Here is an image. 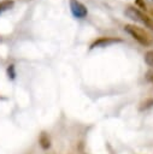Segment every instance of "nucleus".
I'll return each instance as SVG.
<instances>
[{
    "mask_svg": "<svg viewBox=\"0 0 153 154\" xmlns=\"http://www.w3.org/2000/svg\"><path fill=\"white\" fill-rule=\"evenodd\" d=\"M124 30H125L134 40H136L140 45L146 46V47L153 45V35H152L148 30H146V29H143V28H140V26H137V25H135V24H126V25L124 26Z\"/></svg>",
    "mask_w": 153,
    "mask_h": 154,
    "instance_id": "obj_1",
    "label": "nucleus"
},
{
    "mask_svg": "<svg viewBox=\"0 0 153 154\" xmlns=\"http://www.w3.org/2000/svg\"><path fill=\"white\" fill-rule=\"evenodd\" d=\"M124 13H125V16L129 17L130 19L143 24L146 28H148L149 30L153 31V18H151L149 16H147V14H146L143 11H141L140 8L129 5V6L125 7Z\"/></svg>",
    "mask_w": 153,
    "mask_h": 154,
    "instance_id": "obj_2",
    "label": "nucleus"
},
{
    "mask_svg": "<svg viewBox=\"0 0 153 154\" xmlns=\"http://www.w3.org/2000/svg\"><path fill=\"white\" fill-rule=\"evenodd\" d=\"M70 10H71V13L73 14V17L80 18V19L84 18L88 14L87 7L78 0H70Z\"/></svg>",
    "mask_w": 153,
    "mask_h": 154,
    "instance_id": "obj_3",
    "label": "nucleus"
},
{
    "mask_svg": "<svg viewBox=\"0 0 153 154\" xmlns=\"http://www.w3.org/2000/svg\"><path fill=\"white\" fill-rule=\"evenodd\" d=\"M117 42H122L120 38H116V37H100L98 40H95L92 45H90V49L93 48H96V47H107L110 45H113V43H117Z\"/></svg>",
    "mask_w": 153,
    "mask_h": 154,
    "instance_id": "obj_4",
    "label": "nucleus"
},
{
    "mask_svg": "<svg viewBox=\"0 0 153 154\" xmlns=\"http://www.w3.org/2000/svg\"><path fill=\"white\" fill-rule=\"evenodd\" d=\"M39 143H40L41 148L45 149V150L48 149V148L51 147V138H49V136H48V134H47L46 131H42V132L40 134Z\"/></svg>",
    "mask_w": 153,
    "mask_h": 154,
    "instance_id": "obj_5",
    "label": "nucleus"
},
{
    "mask_svg": "<svg viewBox=\"0 0 153 154\" xmlns=\"http://www.w3.org/2000/svg\"><path fill=\"white\" fill-rule=\"evenodd\" d=\"M152 107H153V99H152V97H148V99H146L145 101H142V102L140 103L139 111H140V112H143V111H147V109H149V108H152Z\"/></svg>",
    "mask_w": 153,
    "mask_h": 154,
    "instance_id": "obj_6",
    "label": "nucleus"
},
{
    "mask_svg": "<svg viewBox=\"0 0 153 154\" xmlns=\"http://www.w3.org/2000/svg\"><path fill=\"white\" fill-rule=\"evenodd\" d=\"M13 6V1L12 0H2L0 2V13L7 11L8 8H11Z\"/></svg>",
    "mask_w": 153,
    "mask_h": 154,
    "instance_id": "obj_7",
    "label": "nucleus"
},
{
    "mask_svg": "<svg viewBox=\"0 0 153 154\" xmlns=\"http://www.w3.org/2000/svg\"><path fill=\"white\" fill-rule=\"evenodd\" d=\"M145 63L153 69V51H148L145 54Z\"/></svg>",
    "mask_w": 153,
    "mask_h": 154,
    "instance_id": "obj_8",
    "label": "nucleus"
},
{
    "mask_svg": "<svg viewBox=\"0 0 153 154\" xmlns=\"http://www.w3.org/2000/svg\"><path fill=\"white\" fill-rule=\"evenodd\" d=\"M7 76H8V78H11V79H13L14 77H16V71H14V65H8V67H7Z\"/></svg>",
    "mask_w": 153,
    "mask_h": 154,
    "instance_id": "obj_9",
    "label": "nucleus"
},
{
    "mask_svg": "<svg viewBox=\"0 0 153 154\" xmlns=\"http://www.w3.org/2000/svg\"><path fill=\"white\" fill-rule=\"evenodd\" d=\"M135 4H136L140 8H143V10H146V8H147V5H146L145 0H135Z\"/></svg>",
    "mask_w": 153,
    "mask_h": 154,
    "instance_id": "obj_10",
    "label": "nucleus"
},
{
    "mask_svg": "<svg viewBox=\"0 0 153 154\" xmlns=\"http://www.w3.org/2000/svg\"><path fill=\"white\" fill-rule=\"evenodd\" d=\"M146 78H147L149 82H152V83H153V70H151V71H148V72H147Z\"/></svg>",
    "mask_w": 153,
    "mask_h": 154,
    "instance_id": "obj_11",
    "label": "nucleus"
},
{
    "mask_svg": "<svg viewBox=\"0 0 153 154\" xmlns=\"http://www.w3.org/2000/svg\"><path fill=\"white\" fill-rule=\"evenodd\" d=\"M149 1H153V0H149Z\"/></svg>",
    "mask_w": 153,
    "mask_h": 154,
    "instance_id": "obj_12",
    "label": "nucleus"
}]
</instances>
